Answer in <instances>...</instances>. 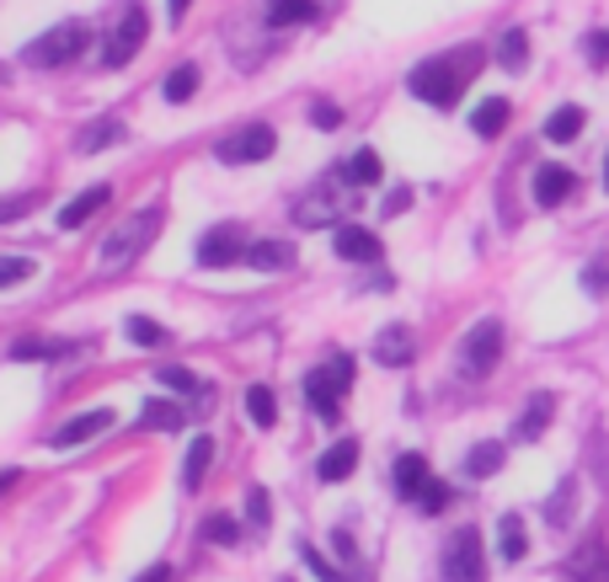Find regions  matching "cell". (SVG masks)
<instances>
[{
	"instance_id": "7a4b0ae2",
	"label": "cell",
	"mask_w": 609,
	"mask_h": 582,
	"mask_svg": "<svg viewBox=\"0 0 609 582\" xmlns=\"http://www.w3.org/2000/svg\"><path fill=\"white\" fill-rule=\"evenodd\" d=\"M353 358L348 353H337L332 364L310 368L304 374V401H310V412L321 417V423H337L342 417V396H348V385H353Z\"/></svg>"
},
{
	"instance_id": "e575fe53",
	"label": "cell",
	"mask_w": 609,
	"mask_h": 582,
	"mask_svg": "<svg viewBox=\"0 0 609 582\" xmlns=\"http://www.w3.org/2000/svg\"><path fill=\"white\" fill-rule=\"evenodd\" d=\"M123 332H128V342H140V347H161V342H166V332H161L155 321H145V315H128Z\"/></svg>"
},
{
	"instance_id": "9a60e30c",
	"label": "cell",
	"mask_w": 609,
	"mask_h": 582,
	"mask_svg": "<svg viewBox=\"0 0 609 582\" xmlns=\"http://www.w3.org/2000/svg\"><path fill=\"white\" fill-rule=\"evenodd\" d=\"M107 198H113V187H107V183H96V187H86L81 198H70V204L60 209V230H81L92 215L107 209Z\"/></svg>"
},
{
	"instance_id": "e0dca14e",
	"label": "cell",
	"mask_w": 609,
	"mask_h": 582,
	"mask_svg": "<svg viewBox=\"0 0 609 582\" xmlns=\"http://www.w3.org/2000/svg\"><path fill=\"white\" fill-rule=\"evenodd\" d=\"M423 481H427V460H423V455H401V460L391 465V487H396L401 502H412V497L423 491Z\"/></svg>"
},
{
	"instance_id": "ac0fdd59",
	"label": "cell",
	"mask_w": 609,
	"mask_h": 582,
	"mask_svg": "<svg viewBox=\"0 0 609 582\" xmlns=\"http://www.w3.org/2000/svg\"><path fill=\"white\" fill-rule=\"evenodd\" d=\"M113 145H123V123L118 118H96V123H86V128L75 134V150H81V155L113 150Z\"/></svg>"
},
{
	"instance_id": "7c38bea8",
	"label": "cell",
	"mask_w": 609,
	"mask_h": 582,
	"mask_svg": "<svg viewBox=\"0 0 609 582\" xmlns=\"http://www.w3.org/2000/svg\"><path fill=\"white\" fill-rule=\"evenodd\" d=\"M107 428H113V412H107V406H96V412H81V417H70V423H64V428L54 433L49 444H54V449H81L86 438H96V433H107Z\"/></svg>"
},
{
	"instance_id": "83f0119b",
	"label": "cell",
	"mask_w": 609,
	"mask_h": 582,
	"mask_svg": "<svg viewBox=\"0 0 609 582\" xmlns=\"http://www.w3.org/2000/svg\"><path fill=\"white\" fill-rule=\"evenodd\" d=\"M246 417H251L257 428H273L278 423V401L268 385H251V391H246Z\"/></svg>"
},
{
	"instance_id": "5bb4252c",
	"label": "cell",
	"mask_w": 609,
	"mask_h": 582,
	"mask_svg": "<svg viewBox=\"0 0 609 582\" xmlns=\"http://www.w3.org/2000/svg\"><path fill=\"white\" fill-rule=\"evenodd\" d=\"M578 187V177L567 172V166H540L535 172V183H529V193H535V204L540 209H556V204H567V193Z\"/></svg>"
},
{
	"instance_id": "836d02e7",
	"label": "cell",
	"mask_w": 609,
	"mask_h": 582,
	"mask_svg": "<svg viewBox=\"0 0 609 582\" xmlns=\"http://www.w3.org/2000/svg\"><path fill=\"white\" fill-rule=\"evenodd\" d=\"M412 502H417V508H423V513H444V508H450V487H444V481H433V476H427V481H423V491H417V497H412Z\"/></svg>"
},
{
	"instance_id": "30bf717a",
	"label": "cell",
	"mask_w": 609,
	"mask_h": 582,
	"mask_svg": "<svg viewBox=\"0 0 609 582\" xmlns=\"http://www.w3.org/2000/svg\"><path fill=\"white\" fill-rule=\"evenodd\" d=\"M412 353H417V332H412L406 321H391V326L374 337V347H369V358L380 368H406L412 364Z\"/></svg>"
},
{
	"instance_id": "b9f144b4",
	"label": "cell",
	"mask_w": 609,
	"mask_h": 582,
	"mask_svg": "<svg viewBox=\"0 0 609 582\" xmlns=\"http://www.w3.org/2000/svg\"><path fill=\"white\" fill-rule=\"evenodd\" d=\"M572 491H578V481H561V491H556V502H550L546 513L550 523H567V502H572Z\"/></svg>"
},
{
	"instance_id": "ab89813d",
	"label": "cell",
	"mask_w": 609,
	"mask_h": 582,
	"mask_svg": "<svg viewBox=\"0 0 609 582\" xmlns=\"http://www.w3.org/2000/svg\"><path fill=\"white\" fill-rule=\"evenodd\" d=\"M582 54H588V64H593V70H605V64H609V32H588Z\"/></svg>"
},
{
	"instance_id": "f1b7e54d",
	"label": "cell",
	"mask_w": 609,
	"mask_h": 582,
	"mask_svg": "<svg viewBox=\"0 0 609 582\" xmlns=\"http://www.w3.org/2000/svg\"><path fill=\"white\" fill-rule=\"evenodd\" d=\"M524 60H529V32L508 28L503 43H497V64H503V70H524Z\"/></svg>"
},
{
	"instance_id": "60d3db41",
	"label": "cell",
	"mask_w": 609,
	"mask_h": 582,
	"mask_svg": "<svg viewBox=\"0 0 609 582\" xmlns=\"http://www.w3.org/2000/svg\"><path fill=\"white\" fill-rule=\"evenodd\" d=\"M300 555H304V567H310V572H316L321 582H342L332 561H321V555H316V545H300Z\"/></svg>"
},
{
	"instance_id": "1f68e13d",
	"label": "cell",
	"mask_w": 609,
	"mask_h": 582,
	"mask_svg": "<svg viewBox=\"0 0 609 582\" xmlns=\"http://www.w3.org/2000/svg\"><path fill=\"white\" fill-rule=\"evenodd\" d=\"M60 353H70L64 342H43V337H22L17 347H11V358L17 364H32V358H60Z\"/></svg>"
},
{
	"instance_id": "6da1fadb",
	"label": "cell",
	"mask_w": 609,
	"mask_h": 582,
	"mask_svg": "<svg viewBox=\"0 0 609 582\" xmlns=\"http://www.w3.org/2000/svg\"><path fill=\"white\" fill-rule=\"evenodd\" d=\"M465 64H455L450 54H438V60H423L417 70H412V92H417V102H427V107H455L460 92H465V75H471V64H476V54H460Z\"/></svg>"
},
{
	"instance_id": "d590c367",
	"label": "cell",
	"mask_w": 609,
	"mask_h": 582,
	"mask_svg": "<svg viewBox=\"0 0 609 582\" xmlns=\"http://www.w3.org/2000/svg\"><path fill=\"white\" fill-rule=\"evenodd\" d=\"M155 380H161L166 391H183V396H193V391H204V385H198V374H193V368H177V364H166V368H161V374H155Z\"/></svg>"
},
{
	"instance_id": "ffe728a7",
	"label": "cell",
	"mask_w": 609,
	"mask_h": 582,
	"mask_svg": "<svg viewBox=\"0 0 609 582\" xmlns=\"http://www.w3.org/2000/svg\"><path fill=\"white\" fill-rule=\"evenodd\" d=\"M241 257L257 268V273H278V268H289V262H295V246H289V241H257V246H246Z\"/></svg>"
},
{
	"instance_id": "cb8c5ba5",
	"label": "cell",
	"mask_w": 609,
	"mask_h": 582,
	"mask_svg": "<svg viewBox=\"0 0 609 582\" xmlns=\"http://www.w3.org/2000/svg\"><path fill=\"white\" fill-rule=\"evenodd\" d=\"M497 551H503V561H524V555H529V534H524V519H518V513H503V519H497Z\"/></svg>"
},
{
	"instance_id": "4fadbf2b",
	"label": "cell",
	"mask_w": 609,
	"mask_h": 582,
	"mask_svg": "<svg viewBox=\"0 0 609 582\" xmlns=\"http://www.w3.org/2000/svg\"><path fill=\"white\" fill-rule=\"evenodd\" d=\"M332 246H337V257H348V262H374L380 257V236L364 230V225H348V219L337 225Z\"/></svg>"
},
{
	"instance_id": "8992f818",
	"label": "cell",
	"mask_w": 609,
	"mask_h": 582,
	"mask_svg": "<svg viewBox=\"0 0 609 582\" xmlns=\"http://www.w3.org/2000/svg\"><path fill=\"white\" fill-rule=\"evenodd\" d=\"M155 225H161V215L155 209H140L134 219H123L118 230L102 241V268H123V262H134L145 246L155 241Z\"/></svg>"
},
{
	"instance_id": "4dcf8cb0",
	"label": "cell",
	"mask_w": 609,
	"mask_h": 582,
	"mask_svg": "<svg viewBox=\"0 0 609 582\" xmlns=\"http://www.w3.org/2000/svg\"><path fill=\"white\" fill-rule=\"evenodd\" d=\"M503 455H508V449L487 438V444H476V449L465 455V470H471V476H497V470H503Z\"/></svg>"
},
{
	"instance_id": "3957f363",
	"label": "cell",
	"mask_w": 609,
	"mask_h": 582,
	"mask_svg": "<svg viewBox=\"0 0 609 582\" xmlns=\"http://www.w3.org/2000/svg\"><path fill=\"white\" fill-rule=\"evenodd\" d=\"M86 43H92L86 22H60V28H49L43 38H32L28 49H22V60L38 64V70H54V64L81 60V54H86Z\"/></svg>"
},
{
	"instance_id": "484cf974",
	"label": "cell",
	"mask_w": 609,
	"mask_h": 582,
	"mask_svg": "<svg viewBox=\"0 0 609 582\" xmlns=\"http://www.w3.org/2000/svg\"><path fill=\"white\" fill-rule=\"evenodd\" d=\"M316 17V0H268V28H300Z\"/></svg>"
},
{
	"instance_id": "7dc6e473",
	"label": "cell",
	"mask_w": 609,
	"mask_h": 582,
	"mask_svg": "<svg viewBox=\"0 0 609 582\" xmlns=\"http://www.w3.org/2000/svg\"><path fill=\"white\" fill-rule=\"evenodd\" d=\"M17 481H22V470H0V491H6V487H17Z\"/></svg>"
},
{
	"instance_id": "bcb514c9",
	"label": "cell",
	"mask_w": 609,
	"mask_h": 582,
	"mask_svg": "<svg viewBox=\"0 0 609 582\" xmlns=\"http://www.w3.org/2000/svg\"><path fill=\"white\" fill-rule=\"evenodd\" d=\"M134 582H172V567H166V561H155L151 572H140Z\"/></svg>"
},
{
	"instance_id": "8fae6325",
	"label": "cell",
	"mask_w": 609,
	"mask_h": 582,
	"mask_svg": "<svg viewBox=\"0 0 609 582\" xmlns=\"http://www.w3.org/2000/svg\"><path fill=\"white\" fill-rule=\"evenodd\" d=\"M241 251H246L241 225H214L209 236L198 241V262H204V268H230Z\"/></svg>"
},
{
	"instance_id": "52a82bcc",
	"label": "cell",
	"mask_w": 609,
	"mask_h": 582,
	"mask_svg": "<svg viewBox=\"0 0 609 582\" xmlns=\"http://www.w3.org/2000/svg\"><path fill=\"white\" fill-rule=\"evenodd\" d=\"M497 353H503V326L497 321H476L465 342H460V374H471V380H482L497 368Z\"/></svg>"
},
{
	"instance_id": "8d00e7d4",
	"label": "cell",
	"mask_w": 609,
	"mask_h": 582,
	"mask_svg": "<svg viewBox=\"0 0 609 582\" xmlns=\"http://www.w3.org/2000/svg\"><path fill=\"white\" fill-rule=\"evenodd\" d=\"M38 268H32L28 257H0V289H11V283H22V278H32Z\"/></svg>"
},
{
	"instance_id": "681fc988",
	"label": "cell",
	"mask_w": 609,
	"mask_h": 582,
	"mask_svg": "<svg viewBox=\"0 0 609 582\" xmlns=\"http://www.w3.org/2000/svg\"><path fill=\"white\" fill-rule=\"evenodd\" d=\"M605 187H609V160H605Z\"/></svg>"
},
{
	"instance_id": "44dd1931",
	"label": "cell",
	"mask_w": 609,
	"mask_h": 582,
	"mask_svg": "<svg viewBox=\"0 0 609 582\" xmlns=\"http://www.w3.org/2000/svg\"><path fill=\"white\" fill-rule=\"evenodd\" d=\"M508 113H514V107H508V96H487V102L471 113V128H476L482 139H497V134L508 128Z\"/></svg>"
},
{
	"instance_id": "4316f807",
	"label": "cell",
	"mask_w": 609,
	"mask_h": 582,
	"mask_svg": "<svg viewBox=\"0 0 609 582\" xmlns=\"http://www.w3.org/2000/svg\"><path fill=\"white\" fill-rule=\"evenodd\" d=\"M204 86V75H198V64H177L172 75H166V102L172 107H183V102H193V92Z\"/></svg>"
},
{
	"instance_id": "7bdbcfd3",
	"label": "cell",
	"mask_w": 609,
	"mask_h": 582,
	"mask_svg": "<svg viewBox=\"0 0 609 582\" xmlns=\"http://www.w3.org/2000/svg\"><path fill=\"white\" fill-rule=\"evenodd\" d=\"M310 123H316V128H337V123H342V107H332V102H316V107H310Z\"/></svg>"
},
{
	"instance_id": "f35d334b",
	"label": "cell",
	"mask_w": 609,
	"mask_h": 582,
	"mask_svg": "<svg viewBox=\"0 0 609 582\" xmlns=\"http://www.w3.org/2000/svg\"><path fill=\"white\" fill-rule=\"evenodd\" d=\"M246 519L257 529H268V487H251L246 491Z\"/></svg>"
},
{
	"instance_id": "277c9868",
	"label": "cell",
	"mask_w": 609,
	"mask_h": 582,
	"mask_svg": "<svg viewBox=\"0 0 609 582\" xmlns=\"http://www.w3.org/2000/svg\"><path fill=\"white\" fill-rule=\"evenodd\" d=\"M353 204H359V187L337 172V177H327V187H316L310 198H300L295 219H300L304 230H310V225H342V215H348Z\"/></svg>"
},
{
	"instance_id": "74e56055",
	"label": "cell",
	"mask_w": 609,
	"mask_h": 582,
	"mask_svg": "<svg viewBox=\"0 0 609 582\" xmlns=\"http://www.w3.org/2000/svg\"><path fill=\"white\" fill-rule=\"evenodd\" d=\"M582 289H588L593 300H605V294H609V262H588V273H582Z\"/></svg>"
},
{
	"instance_id": "9c48e42d",
	"label": "cell",
	"mask_w": 609,
	"mask_h": 582,
	"mask_svg": "<svg viewBox=\"0 0 609 582\" xmlns=\"http://www.w3.org/2000/svg\"><path fill=\"white\" fill-rule=\"evenodd\" d=\"M444 582H487V555H482V529H460L444 551Z\"/></svg>"
},
{
	"instance_id": "c3c4849f",
	"label": "cell",
	"mask_w": 609,
	"mask_h": 582,
	"mask_svg": "<svg viewBox=\"0 0 609 582\" xmlns=\"http://www.w3.org/2000/svg\"><path fill=\"white\" fill-rule=\"evenodd\" d=\"M166 11H172V22H183V11H187V0H166Z\"/></svg>"
},
{
	"instance_id": "603a6c76",
	"label": "cell",
	"mask_w": 609,
	"mask_h": 582,
	"mask_svg": "<svg viewBox=\"0 0 609 582\" xmlns=\"http://www.w3.org/2000/svg\"><path fill=\"white\" fill-rule=\"evenodd\" d=\"M550 417H556V396H546V391H540V396L529 401V412L518 417L514 438H518V444H524V438H540V433L550 428Z\"/></svg>"
},
{
	"instance_id": "d4e9b609",
	"label": "cell",
	"mask_w": 609,
	"mask_h": 582,
	"mask_svg": "<svg viewBox=\"0 0 609 582\" xmlns=\"http://www.w3.org/2000/svg\"><path fill=\"white\" fill-rule=\"evenodd\" d=\"M209 460H214V438L209 433H198L193 449H187V460H183V487H198V481L209 476Z\"/></svg>"
},
{
	"instance_id": "5b68a950",
	"label": "cell",
	"mask_w": 609,
	"mask_h": 582,
	"mask_svg": "<svg viewBox=\"0 0 609 582\" xmlns=\"http://www.w3.org/2000/svg\"><path fill=\"white\" fill-rule=\"evenodd\" d=\"M145 32H151V17H145V6H140V0H128V6H123V17L113 22V32H107V43H102V64H107V70H123V64L140 54Z\"/></svg>"
},
{
	"instance_id": "2e32d148",
	"label": "cell",
	"mask_w": 609,
	"mask_h": 582,
	"mask_svg": "<svg viewBox=\"0 0 609 582\" xmlns=\"http://www.w3.org/2000/svg\"><path fill=\"white\" fill-rule=\"evenodd\" d=\"M353 465H359V444H353V438H337L332 449L321 455L316 476H321V481H348V476H353Z\"/></svg>"
},
{
	"instance_id": "f6af8a7d",
	"label": "cell",
	"mask_w": 609,
	"mask_h": 582,
	"mask_svg": "<svg viewBox=\"0 0 609 582\" xmlns=\"http://www.w3.org/2000/svg\"><path fill=\"white\" fill-rule=\"evenodd\" d=\"M32 204H38L32 193H28V198H6V204H0V225H6V219H17V215H28Z\"/></svg>"
},
{
	"instance_id": "d6986e66",
	"label": "cell",
	"mask_w": 609,
	"mask_h": 582,
	"mask_svg": "<svg viewBox=\"0 0 609 582\" xmlns=\"http://www.w3.org/2000/svg\"><path fill=\"white\" fill-rule=\"evenodd\" d=\"M582 123H588V113H582L578 102H567V107H556V113L546 118V139L550 145H572V139L582 134Z\"/></svg>"
},
{
	"instance_id": "f546056e",
	"label": "cell",
	"mask_w": 609,
	"mask_h": 582,
	"mask_svg": "<svg viewBox=\"0 0 609 582\" xmlns=\"http://www.w3.org/2000/svg\"><path fill=\"white\" fill-rule=\"evenodd\" d=\"M380 172H385V166H380V155H374V150H359L348 166H342V177H348L353 187H374V183H380Z\"/></svg>"
},
{
	"instance_id": "ba28073f",
	"label": "cell",
	"mask_w": 609,
	"mask_h": 582,
	"mask_svg": "<svg viewBox=\"0 0 609 582\" xmlns=\"http://www.w3.org/2000/svg\"><path fill=\"white\" fill-rule=\"evenodd\" d=\"M278 145V134L268 128V123H246V128H236V134H225L219 145H214V155L225 160V166H251V160H268Z\"/></svg>"
},
{
	"instance_id": "7402d4cb",
	"label": "cell",
	"mask_w": 609,
	"mask_h": 582,
	"mask_svg": "<svg viewBox=\"0 0 609 582\" xmlns=\"http://www.w3.org/2000/svg\"><path fill=\"white\" fill-rule=\"evenodd\" d=\"M187 423V406L177 401H145V412H140V428H155V433H177Z\"/></svg>"
},
{
	"instance_id": "ee69618b",
	"label": "cell",
	"mask_w": 609,
	"mask_h": 582,
	"mask_svg": "<svg viewBox=\"0 0 609 582\" xmlns=\"http://www.w3.org/2000/svg\"><path fill=\"white\" fill-rule=\"evenodd\" d=\"M401 209H412V187H396V193H391V198L380 204V215H385V219L401 215Z\"/></svg>"
},
{
	"instance_id": "d6a6232c",
	"label": "cell",
	"mask_w": 609,
	"mask_h": 582,
	"mask_svg": "<svg viewBox=\"0 0 609 582\" xmlns=\"http://www.w3.org/2000/svg\"><path fill=\"white\" fill-rule=\"evenodd\" d=\"M204 540H209V545H236V540H241V523L230 519V513H214V519L204 523Z\"/></svg>"
}]
</instances>
